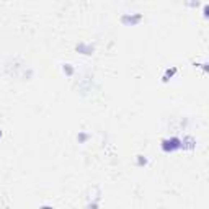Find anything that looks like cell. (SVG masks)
I'll list each match as a JSON object with an SVG mask.
<instances>
[{
    "label": "cell",
    "instance_id": "obj_1",
    "mask_svg": "<svg viewBox=\"0 0 209 209\" xmlns=\"http://www.w3.org/2000/svg\"><path fill=\"white\" fill-rule=\"evenodd\" d=\"M181 149V139L178 137H170L162 140V150L164 152H175V150Z\"/></svg>",
    "mask_w": 209,
    "mask_h": 209
},
{
    "label": "cell",
    "instance_id": "obj_2",
    "mask_svg": "<svg viewBox=\"0 0 209 209\" xmlns=\"http://www.w3.org/2000/svg\"><path fill=\"white\" fill-rule=\"evenodd\" d=\"M140 20H142V15H139V13H136V15H123V17H121V22L126 26H134V25H137Z\"/></svg>",
    "mask_w": 209,
    "mask_h": 209
},
{
    "label": "cell",
    "instance_id": "obj_3",
    "mask_svg": "<svg viewBox=\"0 0 209 209\" xmlns=\"http://www.w3.org/2000/svg\"><path fill=\"white\" fill-rule=\"evenodd\" d=\"M196 147V140L191 137V136H186V137H183L181 139V149H188V150H191V149H195Z\"/></svg>",
    "mask_w": 209,
    "mask_h": 209
},
{
    "label": "cell",
    "instance_id": "obj_4",
    "mask_svg": "<svg viewBox=\"0 0 209 209\" xmlns=\"http://www.w3.org/2000/svg\"><path fill=\"white\" fill-rule=\"evenodd\" d=\"M77 51L82 52V54H92L93 48H92V46H87V44H78L77 46Z\"/></svg>",
    "mask_w": 209,
    "mask_h": 209
},
{
    "label": "cell",
    "instance_id": "obj_5",
    "mask_svg": "<svg viewBox=\"0 0 209 209\" xmlns=\"http://www.w3.org/2000/svg\"><path fill=\"white\" fill-rule=\"evenodd\" d=\"M176 74V67H172V69H167V72H165V75H164V80L167 82L170 77H173Z\"/></svg>",
    "mask_w": 209,
    "mask_h": 209
},
{
    "label": "cell",
    "instance_id": "obj_6",
    "mask_svg": "<svg viewBox=\"0 0 209 209\" xmlns=\"http://www.w3.org/2000/svg\"><path fill=\"white\" fill-rule=\"evenodd\" d=\"M137 157H139V159H137V164L139 165H145V164H147V159H144L142 155H137Z\"/></svg>",
    "mask_w": 209,
    "mask_h": 209
},
{
    "label": "cell",
    "instance_id": "obj_7",
    "mask_svg": "<svg viewBox=\"0 0 209 209\" xmlns=\"http://www.w3.org/2000/svg\"><path fill=\"white\" fill-rule=\"evenodd\" d=\"M64 72H67V74L70 75V74H72V67H70L69 64H67V65H64Z\"/></svg>",
    "mask_w": 209,
    "mask_h": 209
},
{
    "label": "cell",
    "instance_id": "obj_8",
    "mask_svg": "<svg viewBox=\"0 0 209 209\" xmlns=\"http://www.w3.org/2000/svg\"><path fill=\"white\" fill-rule=\"evenodd\" d=\"M203 15H204V18H207V5H204V8H203Z\"/></svg>",
    "mask_w": 209,
    "mask_h": 209
},
{
    "label": "cell",
    "instance_id": "obj_9",
    "mask_svg": "<svg viewBox=\"0 0 209 209\" xmlns=\"http://www.w3.org/2000/svg\"><path fill=\"white\" fill-rule=\"evenodd\" d=\"M87 137H88L87 134H80V136H78V140H85Z\"/></svg>",
    "mask_w": 209,
    "mask_h": 209
},
{
    "label": "cell",
    "instance_id": "obj_10",
    "mask_svg": "<svg viewBox=\"0 0 209 209\" xmlns=\"http://www.w3.org/2000/svg\"><path fill=\"white\" fill-rule=\"evenodd\" d=\"M0 137H2V129H0Z\"/></svg>",
    "mask_w": 209,
    "mask_h": 209
}]
</instances>
